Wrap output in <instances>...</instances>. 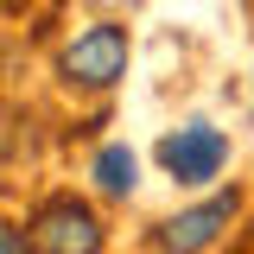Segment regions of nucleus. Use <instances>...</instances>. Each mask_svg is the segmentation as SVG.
<instances>
[{
  "instance_id": "nucleus-1",
  "label": "nucleus",
  "mask_w": 254,
  "mask_h": 254,
  "mask_svg": "<svg viewBox=\"0 0 254 254\" xmlns=\"http://www.w3.org/2000/svg\"><path fill=\"white\" fill-rule=\"evenodd\" d=\"M121 70H127V32L121 26H89L64 51V76L83 83V89H108Z\"/></svg>"
},
{
  "instance_id": "nucleus-2",
  "label": "nucleus",
  "mask_w": 254,
  "mask_h": 254,
  "mask_svg": "<svg viewBox=\"0 0 254 254\" xmlns=\"http://www.w3.org/2000/svg\"><path fill=\"white\" fill-rule=\"evenodd\" d=\"M159 159H165V172H172L178 185H203V178H216V165L229 159V140H222L216 127L190 121V127H178V133L159 146Z\"/></svg>"
},
{
  "instance_id": "nucleus-3",
  "label": "nucleus",
  "mask_w": 254,
  "mask_h": 254,
  "mask_svg": "<svg viewBox=\"0 0 254 254\" xmlns=\"http://www.w3.org/2000/svg\"><path fill=\"white\" fill-rule=\"evenodd\" d=\"M38 248L45 254H102V229H95L89 203L51 197V203L38 210Z\"/></svg>"
},
{
  "instance_id": "nucleus-4",
  "label": "nucleus",
  "mask_w": 254,
  "mask_h": 254,
  "mask_svg": "<svg viewBox=\"0 0 254 254\" xmlns=\"http://www.w3.org/2000/svg\"><path fill=\"white\" fill-rule=\"evenodd\" d=\"M229 216H235V197H210V203H197V210H185V216H172L159 242H165L172 254H197V248H210L222 229H229Z\"/></svg>"
},
{
  "instance_id": "nucleus-5",
  "label": "nucleus",
  "mask_w": 254,
  "mask_h": 254,
  "mask_svg": "<svg viewBox=\"0 0 254 254\" xmlns=\"http://www.w3.org/2000/svg\"><path fill=\"white\" fill-rule=\"evenodd\" d=\"M95 185L108 190V197H127L133 190V153L127 146H108V153L95 159Z\"/></svg>"
},
{
  "instance_id": "nucleus-6",
  "label": "nucleus",
  "mask_w": 254,
  "mask_h": 254,
  "mask_svg": "<svg viewBox=\"0 0 254 254\" xmlns=\"http://www.w3.org/2000/svg\"><path fill=\"white\" fill-rule=\"evenodd\" d=\"M0 254H26V229L6 222V229H0Z\"/></svg>"
}]
</instances>
